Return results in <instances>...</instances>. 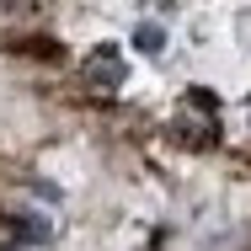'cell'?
<instances>
[{"label":"cell","mask_w":251,"mask_h":251,"mask_svg":"<svg viewBox=\"0 0 251 251\" xmlns=\"http://www.w3.org/2000/svg\"><path fill=\"white\" fill-rule=\"evenodd\" d=\"M80 70H86V80H97V86H118V80H123V53L112 49V43H101V49L86 53Z\"/></svg>","instance_id":"cell-1"},{"label":"cell","mask_w":251,"mask_h":251,"mask_svg":"<svg viewBox=\"0 0 251 251\" xmlns=\"http://www.w3.org/2000/svg\"><path fill=\"white\" fill-rule=\"evenodd\" d=\"M176 139H187V145H219V118H176Z\"/></svg>","instance_id":"cell-2"},{"label":"cell","mask_w":251,"mask_h":251,"mask_svg":"<svg viewBox=\"0 0 251 251\" xmlns=\"http://www.w3.org/2000/svg\"><path fill=\"white\" fill-rule=\"evenodd\" d=\"M134 49H139V53H160V49H166V32H160L155 22H145V27H134Z\"/></svg>","instance_id":"cell-3"}]
</instances>
